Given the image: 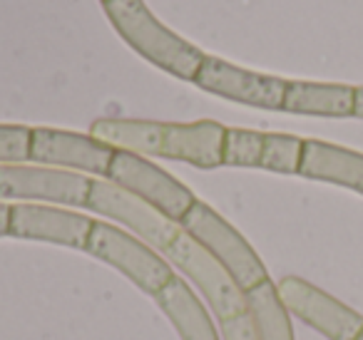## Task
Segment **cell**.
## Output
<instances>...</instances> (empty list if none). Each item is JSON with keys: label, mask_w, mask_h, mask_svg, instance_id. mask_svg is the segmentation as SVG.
Returning <instances> with one entry per match:
<instances>
[{"label": "cell", "mask_w": 363, "mask_h": 340, "mask_svg": "<svg viewBox=\"0 0 363 340\" xmlns=\"http://www.w3.org/2000/svg\"><path fill=\"white\" fill-rule=\"evenodd\" d=\"M219 333H222V340H259L254 320L249 313L222 320V323H219Z\"/></svg>", "instance_id": "obj_21"}, {"label": "cell", "mask_w": 363, "mask_h": 340, "mask_svg": "<svg viewBox=\"0 0 363 340\" xmlns=\"http://www.w3.org/2000/svg\"><path fill=\"white\" fill-rule=\"evenodd\" d=\"M30 127L0 125V166L30 162Z\"/></svg>", "instance_id": "obj_20"}, {"label": "cell", "mask_w": 363, "mask_h": 340, "mask_svg": "<svg viewBox=\"0 0 363 340\" xmlns=\"http://www.w3.org/2000/svg\"><path fill=\"white\" fill-rule=\"evenodd\" d=\"M102 3H105V0H102Z\"/></svg>", "instance_id": "obj_25"}, {"label": "cell", "mask_w": 363, "mask_h": 340, "mask_svg": "<svg viewBox=\"0 0 363 340\" xmlns=\"http://www.w3.org/2000/svg\"><path fill=\"white\" fill-rule=\"evenodd\" d=\"M162 254L172 264V268L177 266L189 278V283L197 285L219 323L247 313V293L239 288L229 271L184 229H179V234L169 241Z\"/></svg>", "instance_id": "obj_4"}, {"label": "cell", "mask_w": 363, "mask_h": 340, "mask_svg": "<svg viewBox=\"0 0 363 340\" xmlns=\"http://www.w3.org/2000/svg\"><path fill=\"white\" fill-rule=\"evenodd\" d=\"M115 149L92 135L38 127L30 135V162L38 166H55L67 171L107 176Z\"/></svg>", "instance_id": "obj_10"}, {"label": "cell", "mask_w": 363, "mask_h": 340, "mask_svg": "<svg viewBox=\"0 0 363 340\" xmlns=\"http://www.w3.org/2000/svg\"><path fill=\"white\" fill-rule=\"evenodd\" d=\"M92 179L80 171L55 166L3 164L0 201H45L62 206H87Z\"/></svg>", "instance_id": "obj_6"}, {"label": "cell", "mask_w": 363, "mask_h": 340, "mask_svg": "<svg viewBox=\"0 0 363 340\" xmlns=\"http://www.w3.org/2000/svg\"><path fill=\"white\" fill-rule=\"evenodd\" d=\"M162 313L169 318L179 340H222L217 333L212 315L207 313L204 303L197 298L194 288L184 278L174 276L160 293L155 295Z\"/></svg>", "instance_id": "obj_14"}, {"label": "cell", "mask_w": 363, "mask_h": 340, "mask_svg": "<svg viewBox=\"0 0 363 340\" xmlns=\"http://www.w3.org/2000/svg\"><path fill=\"white\" fill-rule=\"evenodd\" d=\"M87 209L97 211L100 216H107V219L127 226L137 239H142L150 246H157L160 251H164L167 246H169V241L174 239L182 229L177 221L167 219L164 214H160V211L152 209L150 204L137 199L130 191L120 189V186L112 184V181L92 179Z\"/></svg>", "instance_id": "obj_8"}, {"label": "cell", "mask_w": 363, "mask_h": 340, "mask_svg": "<svg viewBox=\"0 0 363 340\" xmlns=\"http://www.w3.org/2000/svg\"><path fill=\"white\" fill-rule=\"evenodd\" d=\"M85 251L125 273L132 283H137V288L150 295H157L177 276L169 261L162 259L150 244L105 221L92 224Z\"/></svg>", "instance_id": "obj_3"}, {"label": "cell", "mask_w": 363, "mask_h": 340, "mask_svg": "<svg viewBox=\"0 0 363 340\" xmlns=\"http://www.w3.org/2000/svg\"><path fill=\"white\" fill-rule=\"evenodd\" d=\"M264 154V132L227 127L224 137V166H259Z\"/></svg>", "instance_id": "obj_19"}, {"label": "cell", "mask_w": 363, "mask_h": 340, "mask_svg": "<svg viewBox=\"0 0 363 340\" xmlns=\"http://www.w3.org/2000/svg\"><path fill=\"white\" fill-rule=\"evenodd\" d=\"M179 226L229 271V276L237 280L244 293L269 280L267 266L252 249V244L204 201H194Z\"/></svg>", "instance_id": "obj_2"}, {"label": "cell", "mask_w": 363, "mask_h": 340, "mask_svg": "<svg viewBox=\"0 0 363 340\" xmlns=\"http://www.w3.org/2000/svg\"><path fill=\"white\" fill-rule=\"evenodd\" d=\"M247 313L252 315L259 340H294L291 313L281 303L272 278L247 290Z\"/></svg>", "instance_id": "obj_17"}, {"label": "cell", "mask_w": 363, "mask_h": 340, "mask_svg": "<svg viewBox=\"0 0 363 340\" xmlns=\"http://www.w3.org/2000/svg\"><path fill=\"white\" fill-rule=\"evenodd\" d=\"M298 174L306 179L328 181L363 194V154L328 144L321 140H303V157Z\"/></svg>", "instance_id": "obj_13"}, {"label": "cell", "mask_w": 363, "mask_h": 340, "mask_svg": "<svg viewBox=\"0 0 363 340\" xmlns=\"http://www.w3.org/2000/svg\"><path fill=\"white\" fill-rule=\"evenodd\" d=\"M224 137H227V127L214 120H199L189 125L162 122L157 157L184 162L197 169H217L224 166Z\"/></svg>", "instance_id": "obj_12"}, {"label": "cell", "mask_w": 363, "mask_h": 340, "mask_svg": "<svg viewBox=\"0 0 363 340\" xmlns=\"http://www.w3.org/2000/svg\"><path fill=\"white\" fill-rule=\"evenodd\" d=\"M277 290L289 313L308 328L318 330L323 338L353 340L363 330L361 313L298 276H284L277 283Z\"/></svg>", "instance_id": "obj_7"}, {"label": "cell", "mask_w": 363, "mask_h": 340, "mask_svg": "<svg viewBox=\"0 0 363 340\" xmlns=\"http://www.w3.org/2000/svg\"><path fill=\"white\" fill-rule=\"evenodd\" d=\"M105 179L135 194L137 199H142L145 204H150L152 209H157L177 224L184 219V214L197 201V196L179 179H174L164 169L152 164L147 157L132 154V152L115 149Z\"/></svg>", "instance_id": "obj_5"}, {"label": "cell", "mask_w": 363, "mask_h": 340, "mask_svg": "<svg viewBox=\"0 0 363 340\" xmlns=\"http://www.w3.org/2000/svg\"><path fill=\"white\" fill-rule=\"evenodd\" d=\"M194 85L224 100L259 107V110H281L284 95H286V80L281 77L259 75L212 55H204Z\"/></svg>", "instance_id": "obj_9"}, {"label": "cell", "mask_w": 363, "mask_h": 340, "mask_svg": "<svg viewBox=\"0 0 363 340\" xmlns=\"http://www.w3.org/2000/svg\"><path fill=\"white\" fill-rule=\"evenodd\" d=\"M281 110L311 117H356V87L331 82H286Z\"/></svg>", "instance_id": "obj_15"}, {"label": "cell", "mask_w": 363, "mask_h": 340, "mask_svg": "<svg viewBox=\"0 0 363 340\" xmlns=\"http://www.w3.org/2000/svg\"><path fill=\"white\" fill-rule=\"evenodd\" d=\"M356 117H363V87H356Z\"/></svg>", "instance_id": "obj_23"}, {"label": "cell", "mask_w": 363, "mask_h": 340, "mask_svg": "<svg viewBox=\"0 0 363 340\" xmlns=\"http://www.w3.org/2000/svg\"><path fill=\"white\" fill-rule=\"evenodd\" d=\"M11 234V206L6 201H0V236Z\"/></svg>", "instance_id": "obj_22"}, {"label": "cell", "mask_w": 363, "mask_h": 340, "mask_svg": "<svg viewBox=\"0 0 363 340\" xmlns=\"http://www.w3.org/2000/svg\"><path fill=\"white\" fill-rule=\"evenodd\" d=\"M102 8L122 40L147 62L179 80L194 82L204 52L162 26L142 0H105Z\"/></svg>", "instance_id": "obj_1"}, {"label": "cell", "mask_w": 363, "mask_h": 340, "mask_svg": "<svg viewBox=\"0 0 363 340\" xmlns=\"http://www.w3.org/2000/svg\"><path fill=\"white\" fill-rule=\"evenodd\" d=\"M303 157V140L294 135H264L262 169L277 174H298Z\"/></svg>", "instance_id": "obj_18"}, {"label": "cell", "mask_w": 363, "mask_h": 340, "mask_svg": "<svg viewBox=\"0 0 363 340\" xmlns=\"http://www.w3.org/2000/svg\"><path fill=\"white\" fill-rule=\"evenodd\" d=\"M95 221L77 211L57 209L43 204H13L11 206V236L28 241L85 249L87 236Z\"/></svg>", "instance_id": "obj_11"}, {"label": "cell", "mask_w": 363, "mask_h": 340, "mask_svg": "<svg viewBox=\"0 0 363 340\" xmlns=\"http://www.w3.org/2000/svg\"><path fill=\"white\" fill-rule=\"evenodd\" d=\"M90 135L95 140L105 142L112 149L132 152L142 157H157L160 152V137H162V122L150 120H107L92 122Z\"/></svg>", "instance_id": "obj_16"}, {"label": "cell", "mask_w": 363, "mask_h": 340, "mask_svg": "<svg viewBox=\"0 0 363 340\" xmlns=\"http://www.w3.org/2000/svg\"><path fill=\"white\" fill-rule=\"evenodd\" d=\"M353 340H363V330H361V333H358V335H356V338H353Z\"/></svg>", "instance_id": "obj_24"}]
</instances>
